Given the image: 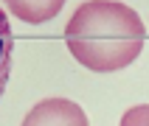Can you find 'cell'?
I'll use <instances>...</instances> for the list:
<instances>
[{"mask_svg": "<svg viewBox=\"0 0 149 126\" xmlns=\"http://www.w3.org/2000/svg\"><path fill=\"white\" fill-rule=\"evenodd\" d=\"M20 126H90L84 109L70 98H45L28 109Z\"/></svg>", "mask_w": 149, "mask_h": 126, "instance_id": "7a4b0ae2", "label": "cell"}, {"mask_svg": "<svg viewBox=\"0 0 149 126\" xmlns=\"http://www.w3.org/2000/svg\"><path fill=\"white\" fill-rule=\"evenodd\" d=\"M6 8L17 20L23 23H31V25H40V23H48L62 11L68 0H3Z\"/></svg>", "mask_w": 149, "mask_h": 126, "instance_id": "3957f363", "label": "cell"}, {"mask_svg": "<svg viewBox=\"0 0 149 126\" xmlns=\"http://www.w3.org/2000/svg\"><path fill=\"white\" fill-rule=\"evenodd\" d=\"M11 56H14V34H11L8 14L0 6V95L6 90L8 73H11Z\"/></svg>", "mask_w": 149, "mask_h": 126, "instance_id": "277c9868", "label": "cell"}, {"mask_svg": "<svg viewBox=\"0 0 149 126\" xmlns=\"http://www.w3.org/2000/svg\"><path fill=\"white\" fill-rule=\"evenodd\" d=\"M146 25L118 0H87L65 25V42L79 65L96 73L124 70L141 56Z\"/></svg>", "mask_w": 149, "mask_h": 126, "instance_id": "6da1fadb", "label": "cell"}, {"mask_svg": "<svg viewBox=\"0 0 149 126\" xmlns=\"http://www.w3.org/2000/svg\"><path fill=\"white\" fill-rule=\"evenodd\" d=\"M118 126H149V104H138V107L127 109Z\"/></svg>", "mask_w": 149, "mask_h": 126, "instance_id": "5b68a950", "label": "cell"}]
</instances>
